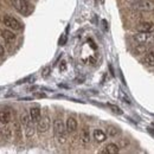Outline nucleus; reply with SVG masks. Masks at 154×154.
<instances>
[{
  "label": "nucleus",
  "instance_id": "obj_14",
  "mask_svg": "<svg viewBox=\"0 0 154 154\" xmlns=\"http://www.w3.org/2000/svg\"><path fill=\"white\" fill-rule=\"evenodd\" d=\"M22 123L20 122H16L13 124V132H14V135H16V139L17 141H20L22 138H23V129H22Z\"/></svg>",
  "mask_w": 154,
  "mask_h": 154
},
{
  "label": "nucleus",
  "instance_id": "obj_21",
  "mask_svg": "<svg viewBox=\"0 0 154 154\" xmlns=\"http://www.w3.org/2000/svg\"><path fill=\"white\" fill-rule=\"evenodd\" d=\"M119 134V129L115 127H109L108 128V135L109 136H116Z\"/></svg>",
  "mask_w": 154,
  "mask_h": 154
},
{
  "label": "nucleus",
  "instance_id": "obj_19",
  "mask_svg": "<svg viewBox=\"0 0 154 154\" xmlns=\"http://www.w3.org/2000/svg\"><path fill=\"white\" fill-rule=\"evenodd\" d=\"M81 139H82V142L83 144H88L90 141V133H89V129L88 128H84L81 133Z\"/></svg>",
  "mask_w": 154,
  "mask_h": 154
},
{
  "label": "nucleus",
  "instance_id": "obj_20",
  "mask_svg": "<svg viewBox=\"0 0 154 154\" xmlns=\"http://www.w3.org/2000/svg\"><path fill=\"white\" fill-rule=\"evenodd\" d=\"M31 121V118H30V113H26V112H23L20 114V123L23 126H26L28 123Z\"/></svg>",
  "mask_w": 154,
  "mask_h": 154
},
{
  "label": "nucleus",
  "instance_id": "obj_8",
  "mask_svg": "<svg viewBox=\"0 0 154 154\" xmlns=\"http://www.w3.org/2000/svg\"><path fill=\"white\" fill-rule=\"evenodd\" d=\"M120 152V147L116 145V144H108L100 153H102V154H118Z\"/></svg>",
  "mask_w": 154,
  "mask_h": 154
},
{
  "label": "nucleus",
  "instance_id": "obj_4",
  "mask_svg": "<svg viewBox=\"0 0 154 154\" xmlns=\"http://www.w3.org/2000/svg\"><path fill=\"white\" fill-rule=\"evenodd\" d=\"M132 7L136 11H153L154 10V1L153 0H138L132 5Z\"/></svg>",
  "mask_w": 154,
  "mask_h": 154
},
{
  "label": "nucleus",
  "instance_id": "obj_13",
  "mask_svg": "<svg viewBox=\"0 0 154 154\" xmlns=\"http://www.w3.org/2000/svg\"><path fill=\"white\" fill-rule=\"evenodd\" d=\"M94 139L97 142H104L107 140V134L101 129H95L94 130Z\"/></svg>",
  "mask_w": 154,
  "mask_h": 154
},
{
  "label": "nucleus",
  "instance_id": "obj_7",
  "mask_svg": "<svg viewBox=\"0 0 154 154\" xmlns=\"http://www.w3.org/2000/svg\"><path fill=\"white\" fill-rule=\"evenodd\" d=\"M136 30L140 31V32H150V33H152V32H154V23H152V22L140 23L136 26Z\"/></svg>",
  "mask_w": 154,
  "mask_h": 154
},
{
  "label": "nucleus",
  "instance_id": "obj_18",
  "mask_svg": "<svg viewBox=\"0 0 154 154\" xmlns=\"http://www.w3.org/2000/svg\"><path fill=\"white\" fill-rule=\"evenodd\" d=\"M1 136L6 140H10L12 138V129L10 127H2L1 129Z\"/></svg>",
  "mask_w": 154,
  "mask_h": 154
},
{
  "label": "nucleus",
  "instance_id": "obj_6",
  "mask_svg": "<svg viewBox=\"0 0 154 154\" xmlns=\"http://www.w3.org/2000/svg\"><path fill=\"white\" fill-rule=\"evenodd\" d=\"M50 128V116L48 114H45L43 118H40V120L37 122V129L40 134L46 133Z\"/></svg>",
  "mask_w": 154,
  "mask_h": 154
},
{
  "label": "nucleus",
  "instance_id": "obj_2",
  "mask_svg": "<svg viewBox=\"0 0 154 154\" xmlns=\"http://www.w3.org/2000/svg\"><path fill=\"white\" fill-rule=\"evenodd\" d=\"M11 4L23 16H29L32 11V6L28 0H11Z\"/></svg>",
  "mask_w": 154,
  "mask_h": 154
},
{
  "label": "nucleus",
  "instance_id": "obj_1",
  "mask_svg": "<svg viewBox=\"0 0 154 154\" xmlns=\"http://www.w3.org/2000/svg\"><path fill=\"white\" fill-rule=\"evenodd\" d=\"M54 132H55V135L57 138V141L60 144H65L66 142V127L65 124L63 123L61 119H56L55 122H54Z\"/></svg>",
  "mask_w": 154,
  "mask_h": 154
},
{
  "label": "nucleus",
  "instance_id": "obj_15",
  "mask_svg": "<svg viewBox=\"0 0 154 154\" xmlns=\"http://www.w3.org/2000/svg\"><path fill=\"white\" fill-rule=\"evenodd\" d=\"M11 121V113L8 110H0V122L2 124H7Z\"/></svg>",
  "mask_w": 154,
  "mask_h": 154
},
{
  "label": "nucleus",
  "instance_id": "obj_23",
  "mask_svg": "<svg viewBox=\"0 0 154 154\" xmlns=\"http://www.w3.org/2000/svg\"><path fill=\"white\" fill-rule=\"evenodd\" d=\"M5 55V49H4V46L0 44V57H2Z\"/></svg>",
  "mask_w": 154,
  "mask_h": 154
},
{
  "label": "nucleus",
  "instance_id": "obj_12",
  "mask_svg": "<svg viewBox=\"0 0 154 154\" xmlns=\"http://www.w3.org/2000/svg\"><path fill=\"white\" fill-rule=\"evenodd\" d=\"M142 61H144V63L146 65H148V66H154V50L147 51Z\"/></svg>",
  "mask_w": 154,
  "mask_h": 154
},
{
  "label": "nucleus",
  "instance_id": "obj_11",
  "mask_svg": "<svg viewBox=\"0 0 154 154\" xmlns=\"http://www.w3.org/2000/svg\"><path fill=\"white\" fill-rule=\"evenodd\" d=\"M1 37L6 43H12L16 40V34L10 30H1Z\"/></svg>",
  "mask_w": 154,
  "mask_h": 154
},
{
  "label": "nucleus",
  "instance_id": "obj_22",
  "mask_svg": "<svg viewBox=\"0 0 154 154\" xmlns=\"http://www.w3.org/2000/svg\"><path fill=\"white\" fill-rule=\"evenodd\" d=\"M108 106H109V108H110L114 113H116V114H122V110H121L118 106H114V104H108Z\"/></svg>",
  "mask_w": 154,
  "mask_h": 154
},
{
  "label": "nucleus",
  "instance_id": "obj_16",
  "mask_svg": "<svg viewBox=\"0 0 154 154\" xmlns=\"http://www.w3.org/2000/svg\"><path fill=\"white\" fill-rule=\"evenodd\" d=\"M33 123L34 122L31 120L30 122L25 126V135H26V138H31L34 134V124Z\"/></svg>",
  "mask_w": 154,
  "mask_h": 154
},
{
  "label": "nucleus",
  "instance_id": "obj_10",
  "mask_svg": "<svg viewBox=\"0 0 154 154\" xmlns=\"http://www.w3.org/2000/svg\"><path fill=\"white\" fill-rule=\"evenodd\" d=\"M77 126H78V124H77V121H76L75 118H69V119L66 120V123H65V127H66L68 133H74V132H76Z\"/></svg>",
  "mask_w": 154,
  "mask_h": 154
},
{
  "label": "nucleus",
  "instance_id": "obj_5",
  "mask_svg": "<svg viewBox=\"0 0 154 154\" xmlns=\"http://www.w3.org/2000/svg\"><path fill=\"white\" fill-rule=\"evenodd\" d=\"M4 24L8 28V29H12L14 31H20L23 29V25L20 24L19 20H17L16 18L11 17V16H5L4 17Z\"/></svg>",
  "mask_w": 154,
  "mask_h": 154
},
{
  "label": "nucleus",
  "instance_id": "obj_3",
  "mask_svg": "<svg viewBox=\"0 0 154 154\" xmlns=\"http://www.w3.org/2000/svg\"><path fill=\"white\" fill-rule=\"evenodd\" d=\"M133 40L136 42L138 44H151L154 42V37L150 32H136L133 34Z\"/></svg>",
  "mask_w": 154,
  "mask_h": 154
},
{
  "label": "nucleus",
  "instance_id": "obj_17",
  "mask_svg": "<svg viewBox=\"0 0 154 154\" xmlns=\"http://www.w3.org/2000/svg\"><path fill=\"white\" fill-rule=\"evenodd\" d=\"M133 51H134L135 55H142V54H146L147 52V48H146L145 44H139V45H136L133 49Z\"/></svg>",
  "mask_w": 154,
  "mask_h": 154
},
{
  "label": "nucleus",
  "instance_id": "obj_9",
  "mask_svg": "<svg viewBox=\"0 0 154 154\" xmlns=\"http://www.w3.org/2000/svg\"><path fill=\"white\" fill-rule=\"evenodd\" d=\"M30 118L34 123H37L42 118V110L39 107H32L30 109Z\"/></svg>",
  "mask_w": 154,
  "mask_h": 154
}]
</instances>
